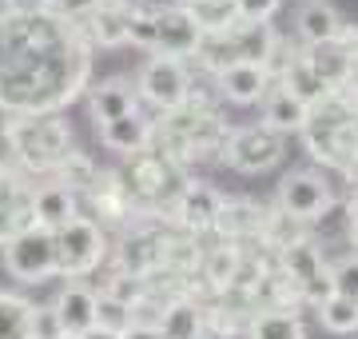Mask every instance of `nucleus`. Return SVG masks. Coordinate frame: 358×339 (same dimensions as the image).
I'll return each mask as SVG.
<instances>
[{"mask_svg":"<svg viewBox=\"0 0 358 339\" xmlns=\"http://www.w3.org/2000/svg\"><path fill=\"white\" fill-rule=\"evenodd\" d=\"M159 335L164 339H203V315L192 300L167 303L159 315Z\"/></svg>","mask_w":358,"mask_h":339,"instance_id":"obj_22","label":"nucleus"},{"mask_svg":"<svg viewBox=\"0 0 358 339\" xmlns=\"http://www.w3.org/2000/svg\"><path fill=\"white\" fill-rule=\"evenodd\" d=\"M56 335H60L56 312L52 307H32V339H56Z\"/></svg>","mask_w":358,"mask_h":339,"instance_id":"obj_37","label":"nucleus"},{"mask_svg":"<svg viewBox=\"0 0 358 339\" xmlns=\"http://www.w3.org/2000/svg\"><path fill=\"white\" fill-rule=\"evenodd\" d=\"M294 25H299V36L307 40V48L310 44H331V40L343 36V28H346L331 0H303Z\"/></svg>","mask_w":358,"mask_h":339,"instance_id":"obj_14","label":"nucleus"},{"mask_svg":"<svg viewBox=\"0 0 358 339\" xmlns=\"http://www.w3.org/2000/svg\"><path fill=\"white\" fill-rule=\"evenodd\" d=\"M128 40L140 44V48H155V8L131 4L128 8Z\"/></svg>","mask_w":358,"mask_h":339,"instance_id":"obj_30","label":"nucleus"},{"mask_svg":"<svg viewBox=\"0 0 358 339\" xmlns=\"http://www.w3.org/2000/svg\"><path fill=\"white\" fill-rule=\"evenodd\" d=\"M223 208V196H219L211 184H183L176 196V216L187 232H207L215 228V216Z\"/></svg>","mask_w":358,"mask_h":339,"instance_id":"obj_12","label":"nucleus"},{"mask_svg":"<svg viewBox=\"0 0 358 339\" xmlns=\"http://www.w3.org/2000/svg\"><path fill=\"white\" fill-rule=\"evenodd\" d=\"M76 32L88 28L92 44H100V48H115V44H124L128 40V8L124 4H115V0H100V8L88 16V20H80L72 25Z\"/></svg>","mask_w":358,"mask_h":339,"instance_id":"obj_19","label":"nucleus"},{"mask_svg":"<svg viewBox=\"0 0 358 339\" xmlns=\"http://www.w3.org/2000/svg\"><path fill=\"white\" fill-rule=\"evenodd\" d=\"M88 80V48L72 25L36 16H0V108L16 116L52 112Z\"/></svg>","mask_w":358,"mask_h":339,"instance_id":"obj_1","label":"nucleus"},{"mask_svg":"<svg viewBox=\"0 0 358 339\" xmlns=\"http://www.w3.org/2000/svg\"><path fill=\"white\" fill-rule=\"evenodd\" d=\"M303 60H307L310 72H315L331 92L346 88V80H350V60H346V48L338 40H331V44H310L307 53H303Z\"/></svg>","mask_w":358,"mask_h":339,"instance_id":"obj_20","label":"nucleus"},{"mask_svg":"<svg viewBox=\"0 0 358 339\" xmlns=\"http://www.w3.org/2000/svg\"><path fill=\"white\" fill-rule=\"evenodd\" d=\"M307 116H310V108L303 104L299 96H291L279 80H271L267 96H263V124L282 136V132H303Z\"/></svg>","mask_w":358,"mask_h":339,"instance_id":"obj_16","label":"nucleus"},{"mask_svg":"<svg viewBox=\"0 0 358 339\" xmlns=\"http://www.w3.org/2000/svg\"><path fill=\"white\" fill-rule=\"evenodd\" d=\"M343 96H346V104H350V112L358 116V76H350V80H346Z\"/></svg>","mask_w":358,"mask_h":339,"instance_id":"obj_40","label":"nucleus"},{"mask_svg":"<svg viewBox=\"0 0 358 339\" xmlns=\"http://www.w3.org/2000/svg\"><path fill=\"white\" fill-rule=\"evenodd\" d=\"M8 8L16 16H36V13H48V0H8Z\"/></svg>","mask_w":358,"mask_h":339,"instance_id":"obj_38","label":"nucleus"},{"mask_svg":"<svg viewBox=\"0 0 358 339\" xmlns=\"http://www.w3.org/2000/svg\"><path fill=\"white\" fill-rule=\"evenodd\" d=\"M8 144L28 172H52L68 160L72 136L56 112H36V116H16L8 124Z\"/></svg>","mask_w":358,"mask_h":339,"instance_id":"obj_2","label":"nucleus"},{"mask_svg":"<svg viewBox=\"0 0 358 339\" xmlns=\"http://www.w3.org/2000/svg\"><path fill=\"white\" fill-rule=\"evenodd\" d=\"M203 32L195 28V20L187 16L183 4H171V8H155V48L152 53L171 56V60H183L199 48Z\"/></svg>","mask_w":358,"mask_h":339,"instance_id":"obj_8","label":"nucleus"},{"mask_svg":"<svg viewBox=\"0 0 358 339\" xmlns=\"http://www.w3.org/2000/svg\"><path fill=\"white\" fill-rule=\"evenodd\" d=\"M319 315H322V327L334 331V335H350V331H358V303L355 300L331 296V300L319 307Z\"/></svg>","mask_w":358,"mask_h":339,"instance_id":"obj_28","label":"nucleus"},{"mask_svg":"<svg viewBox=\"0 0 358 339\" xmlns=\"http://www.w3.org/2000/svg\"><path fill=\"white\" fill-rule=\"evenodd\" d=\"M100 140L108 144L112 152L140 156L143 148L155 140V124H152V116H143V112H128V116L112 120V124H100Z\"/></svg>","mask_w":358,"mask_h":339,"instance_id":"obj_13","label":"nucleus"},{"mask_svg":"<svg viewBox=\"0 0 358 339\" xmlns=\"http://www.w3.org/2000/svg\"><path fill=\"white\" fill-rule=\"evenodd\" d=\"M56 339H76V335H64V331H60V335H56Z\"/></svg>","mask_w":358,"mask_h":339,"instance_id":"obj_42","label":"nucleus"},{"mask_svg":"<svg viewBox=\"0 0 358 339\" xmlns=\"http://www.w3.org/2000/svg\"><path fill=\"white\" fill-rule=\"evenodd\" d=\"M215 228L227 240H243V235H259L263 232V216H259L255 204H243V200H223V208L215 216Z\"/></svg>","mask_w":358,"mask_h":339,"instance_id":"obj_23","label":"nucleus"},{"mask_svg":"<svg viewBox=\"0 0 358 339\" xmlns=\"http://www.w3.org/2000/svg\"><path fill=\"white\" fill-rule=\"evenodd\" d=\"M56 240V275H68V279H80L100 268V260L108 256V240H103V228L88 216H76L68 220L64 228L52 232Z\"/></svg>","mask_w":358,"mask_h":339,"instance_id":"obj_3","label":"nucleus"},{"mask_svg":"<svg viewBox=\"0 0 358 339\" xmlns=\"http://www.w3.org/2000/svg\"><path fill=\"white\" fill-rule=\"evenodd\" d=\"M0 339H32V303L16 291H0Z\"/></svg>","mask_w":358,"mask_h":339,"instance_id":"obj_25","label":"nucleus"},{"mask_svg":"<svg viewBox=\"0 0 358 339\" xmlns=\"http://www.w3.org/2000/svg\"><path fill=\"white\" fill-rule=\"evenodd\" d=\"M88 104L96 124H112V120L128 116V112H140V96L128 80H103V84H92Z\"/></svg>","mask_w":358,"mask_h":339,"instance_id":"obj_17","label":"nucleus"},{"mask_svg":"<svg viewBox=\"0 0 358 339\" xmlns=\"http://www.w3.org/2000/svg\"><path fill=\"white\" fill-rule=\"evenodd\" d=\"M52 312H56V324H60L64 335L84 339L92 327H96V291L84 287V284H68L64 291L56 296Z\"/></svg>","mask_w":358,"mask_h":339,"instance_id":"obj_11","label":"nucleus"},{"mask_svg":"<svg viewBox=\"0 0 358 339\" xmlns=\"http://www.w3.org/2000/svg\"><path fill=\"white\" fill-rule=\"evenodd\" d=\"M279 84L291 96H299L307 108H315V104H322L327 96H331V88L322 84L315 72H310V64L303 60V53H291V60H282V68H279Z\"/></svg>","mask_w":358,"mask_h":339,"instance_id":"obj_21","label":"nucleus"},{"mask_svg":"<svg viewBox=\"0 0 358 339\" xmlns=\"http://www.w3.org/2000/svg\"><path fill=\"white\" fill-rule=\"evenodd\" d=\"M331 284H334V296L358 303V256L334 263V268H331Z\"/></svg>","mask_w":358,"mask_h":339,"instance_id":"obj_31","label":"nucleus"},{"mask_svg":"<svg viewBox=\"0 0 358 339\" xmlns=\"http://www.w3.org/2000/svg\"><path fill=\"white\" fill-rule=\"evenodd\" d=\"M76 216H80V196L72 188H64L60 180L32 188V220H36V228L56 232V228H64V223L76 220Z\"/></svg>","mask_w":358,"mask_h":339,"instance_id":"obj_10","label":"nucleus"},{"mask_svg":"<svg viewBox=\"0 0 358 339\" xmlns=\"http://www.w3.org/2000/svg\"><path fill=\"white\" fill-rule=\"evenodd\" d=\"M299 296H303V300L307 303H315V307H322V303L331 300L334 296V284H331V268H322V272H315L307 279V284L299 287Z\"/></svg>","mask_w":358,"mask_h":339,"instance_id":"obj_36","label":"nucleus"},{"mask_svg":"<svg viewBox=\"0 0 358 339\" xmlns=\"http://www.w3.org/2000/svg\"><path fill=\"white\" fill-rule=\"evenodd\" d=\"M219 92L227 96L231 104H255V100H263L271 88V72L267 68H259V64H231L219 72Z\"/></svg>","mask_w":358,"mask_h":339,"instance_id":"obj_15","label":"nucleus"},{"mask_svg":"<svg viewBox=\"0 0 358 339\" xmlns=\"http://www.w3.org/2000/svg\"><path fill=\"white\" fill-rule=\"evenodd\" d=\"M136 96H143L152 108L159 112H176L192 100V76H187V64L183 60H171V56L152 53L143 60L140 76H136Z\"/></svg>","mask_w":358,"mask_h":339,"instance_id":"obj_4","label":"nucleus"},{"mask_svg":"<svg viewBox=\"0 0 358 339\" xmlns=\"http://www.w3.org/2000/svg\"><path fill=\"white\" fill-rule=\"evenodd\" d=\"M231 4H235V16L243 25H267L279 13V0H231Z\"/></svg>","mask_w":358,"mask_h":339,"instance_id":"obj_35","label":"nucleus"},{"mask_svg":"<svg viewBox=\"0 0 358 339\" xmlns=\"http://www.w3.org/2000/svg\"><path fill=\"white\" fill-rule=\"evenodd\" d=\"M231 44H235V56L243 64H259L271 72V60L279 56V36L271 25H239L231 28Z\"/></svg>","mask_w":358,"mask_h":339,"instance_id":"obj_18","label":"nucleus"},{"mask_svg":"<svg viewBox=\"0 0 358 339\" xmlns=\"http://www.w3.org/2000/svg\"><path fill=\"white\" fill-rule=\"evenodd\" d=\"M103 296H112V300H120V303H128V307H136V303L143 300V284H140V275L120 272V275L112 279V284L103 287Z\"/></svg>","mask_w":358,"mask_h":339,"instance_id":"obj_32","label":"nucleus"},{"mask_svg":"<svg viewBox=\"0 0 358 339\" xmlns=\"http://www.w3.org/2000/svg\"><path fill=\"white\" fill-rule=\"evenodd\" d=\"M327 208H331V188H327L322 176H315V172H291V176H282V184H279L282 216L307 223V220H319Z\"/></svg>","mask_w":358,"mask_h":339,"instance_id":"obj_7","label":"nucleus"},{"mask_svg":"<svg viewBox=\"0 0 358 339\" xmlns=\"http://www.w3.org/2000/svg\"><path fill=\"white\" fill-rule=\"evenodd\" d=\"M84 339H124V335H112V331H100V327H92Z\"/></svg>","mask_w":358,"mask_h":339,"instance_id":"obj_41","label":"nucleus"},{"mask_svg":"<svg viewBox=\"0 0 358 339\" xmlns=\"http://www.w3.org/2000/svg\"><path fill=\"white\" fill-rule=\"evenodd\" d=\"M195 56H199V64L207 68V72H223V68L239 64V56H235V44H231V32H215V36H203L199 40V48H195Z\"/></svg>","mask_w":358,"mask_h":339,"instance_id":"obj_27","label":"nucleus"},{"mask_svg":"<svg viewBox=\"0 0 358 339\" xmlns=\"http://www.w3.org/2000/svg\"><path fill=\"white\" fill-rule=\"evenodd\" d=\"M327 263H322L319 248L310 244V240H303V244H291V248H282V272L291 275L294 284L303 287L315 272H322Z\"/></svg>","mask_w":358,"mask_h":339,"instance_id":"obj_26","label":"nucleus"},{"mask_svg":"<svg viewBox=\"0 0 358 339\" xmlns=\"http://www.w3.org/2000/svg\"><path fill=\"white\" fill-rule=\"evenodd\" d=\"M247 339H307L303 331V319L287 307H267V312H259L251 319V331Z\"/></svg>","mask_w":358,"mask_h":339,"instance_id":"obj_24","label":"nucleus"},{"mask_svg":"<svg viewBox=\"0 0 358 339\" xmlns=\"http://www.w3.org/2000/svg\"><path fill=\"white\" fill-rule=\"evenodd\" d=\"M32 223V188L16 172L0 168V244H8Z\"/></svg>","mask_w":358,"mask_h":339,"instance_id":"obj_9","label":"nucleus"},{"mask_svg":"<svg viewBox=\"0 0 358 339\" xmlns=\"http://www.w3.org/2000/svg\"><path fill=\"white\" fill-rule=\"evenodd\" d=\"M235 268H239V256H235V248H219L211 260H207V279L211 284H227L231 287V279H235Z\"/></svg>","mask_w":358,"mask_h":339,"instance_id":"obj_34","label":"nucleus"},{"mask_svg":"<svg viewBox=\"0 0 358 339\" xmlns=\"http://www.w3.org/2000/svg\"><path fill=\"white\" fill-rule=\"evenodd\" d=\"M219 152H223V160L231 168H239V172H267L282 160V136L271 132L267 124H251V128L227 132V140H223Z\"/></svg>","mask_w":358,"mask_h":339,"instance_id":"obj_6","label":"nucleus"},{"mask_svg":"<svg viewBox=\"0 0 358 339\" xmlns=\"http://www.w3.org/2000/svg\"><path fill=\"white\" fill-rule=\"evenodd\" d=\"M124 339H164V335H159V327H143V324H131L128 331H124Z\"/></svg>","mask_w":358,"mask_h":339,"instance_id":"obj_39","label":"nucleus"},{"mask_svg":"<svg viewBox=\"0 0 358 339\" xmlns=\"http://www.w3.org/2000/svg\"><path fill=\"white\" fill-rule=\"evenodd\" d=\"M96 327H100V331H112V335H124L131 327V307L100 291V296H96Z\"/></svg>","mask_w":358,"mask_h":339,"instance_id":"obj_29","label":"nucleus"},{"mask_svg":"<svg viewBox=\"0 0 358 339\" xmlns=\"http://www.w3.org/2000/svg\"><path fill=\"white\" fill-rule=\"evenodd\" d=\"M0 248H4V268L20 284H40V279L56 275V240L36 223L24 228L20 235H13L8 244H0Z\"/></svg>","mask_w":358,"mask_h":339,"instance_id":"obj_5","label":"nucleus"},{"mask_svg":"<svg viewBox=\"0 0 358 339\" xmlns=\"http://www.w3.org/2000/svg\"><path fill=\"white\" fill-rule=\"evenodd\" d=\"M100 8V0H48V16L52 20H88Z\"/></svg>","mask_w":358,"mask_h":339,"instance_id":"obj_33","label":"nucleus"}]
</instances>
